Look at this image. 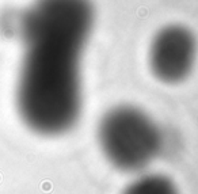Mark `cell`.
Listing matches in <instances>:
<instances>
[{
    "instance_id": "1",
    "label": "cell",
    "mask_w": 198,
    "mask_h": 194,
    "mask_svg": "<svg viewBox=\"0 0 198 194\" xmlns=\"http://www.w3.org/2000/svg\"><path fill=\"white\" fill-rule=\"evenodd\" d=\"M91 0H34L0 15V33L23 45L15 102L23 124L41 136L71 130L81 111V57L94 26Z\"/></svg>"
},
{
    "instance_id": "2",
    "label": "cell",
    "mask_w": 198,
    "mask_h": 194,
    "mask_svg": "<svg viewBox=\"0 0 198 194\" xmlns=\"http://www.w3.org/2000/svg\"><path fill=\"white\" fill-rule=\"evenodd\" d=\"M98 140L103 155L122 171H140L162 149V132L143 110L129 105L110 109L102 117Z\"/></svg>"
},
{
    "instance_id": "3",
    "label": "cell",
    "mask_w": 198,
    "mask_h": 194,
    "mask_svg": "<svg viewBox=\"0 0 198 194\" xmlns=\"http://www.w3.org/2000/svg\"><path fill=\"white\" fill-rule=\"evenodd\" d=\"M149 68L157 80L181 83L191 74L197 58V39L182 25H168L155 34L149 46Z\"/></svg>"
},
{
    "instance_id": "4",
    "label": "cell",
    "mask_w": 198,
    "mask_h": 194,
    "mask_svg": "<svg viewBox=\"0 0 198 194\" xmlns=\"http://www.w3.org/2000/svg\"><path fill=\"white\" fill-rule=\"evenodd\" d=\"M124 194H178L176 186L164 175H144L125 189Z\"/></svg>"
}]
</instances>
